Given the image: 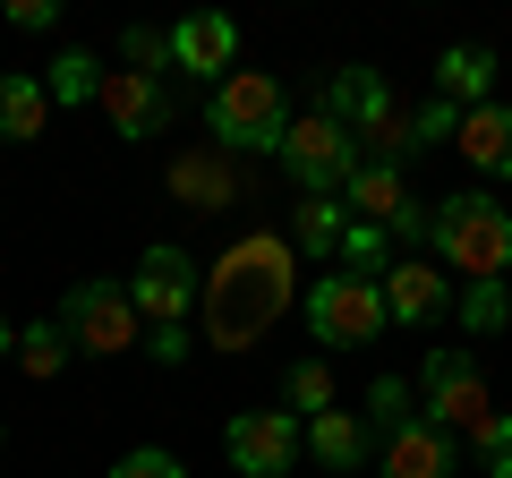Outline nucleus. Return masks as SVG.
I'll use <instances>...</instances> for the list:
<instances>
[{
  "instance_id": "nucleus-1",
  "label": "nucleus",
  "mask_w": 512,
  "mask_h": 478,
  "mask_svg": "<svg viewBox=\"0 0 512 478\" xmlns=\"http://www.w3.org/2000/svg\"><path fill=\"white\" fill-rule=\"evenodd\" d=\"M299 299V257L291 239L256 231V239H231L222 248V265L197 282V325L214 350H248L256 333H274L282 308Z\"/></svg>"
},
{
  "instance_id": "nucleus-2",
  "label": "nucleus",
  "mask_w": 512,
  "mask_h": 478,
  "mask_svg": "<svg viewBox=\"0 0 512 478\" xmlns=\"http://www.w3.org/2000/svg\"><path fill=\"white\" fill-rule=\"evenodd\" d=\"M427 248L461 282H512V205L487 188H461L427 214Z\"/></svg>"
},
{
  "instance_id": "nucleus-3",
  "label": "nucleus",
  "mask_w": 512,
  "mask_h": 478,
  "mask_svg": "<svg viewBox=\"0 0 512 478\" xmlns=\"http://www.w3.org/2000/svg\"><path fill=\"white\" fill-rule=\"evenodd\" d=\"M205 137L222 154H282V137H291V94H282V77L274 69H231L205 94Z\"/></svg>"
},
{
  "instance_id": "nucleus-4",
  "label": "nucleus",
  "mask_w": 512,
  "mask_h": 478,
  "mask_svg": "<svg viewBox=\"0 0 512 478\" xmlns=\"http://www.w3.org/2000/svg\"><path fill=\"white\" fill-rule=\"evenodd\" d=\"M60 333L77 359H120L128 342H146V316L128 299V282H69L60 299Z\"/></svg>"
},
{
  "instance_id": "nucleus-5",
  "label": "nucleus",
  "mask_w": 512,
  "mask_h": 478,
  "mask_svg": "<svg viewBox=\"0 0 512 478\" xmlns=\"http://www.w3.org/2000/svg\"><path fill=\"white\" fill-rule=\"evenodd\" d=\"M274 163L291 171V188H299V197H342V180L367 163V154H359V137H350L342 120L308 111V120H291V137H282V154H274Z\"/></svg>"
},
{
  "instance_id": "nucleus-6",
  "label": "nucleus",
  "mask_w": 512,
  "mask_h": 478,
  "mask_svg": "<svg viewBox=\"0 0 512 478\" xmlns=\"http://www.w3.org/2000/svg\"><path fill=\"white\" fill-rule=\"evenodd\" d=\"M419 410L436 427H461V436H478V427L495 419V402H487V368H478L470 350H453V342H436L419 359Z\"/></svg>"
},
{
  "instance_id": "nucleus-7",
  "label": "nucleus",
  "mask_w": 512,
  "mask_h": 478,
  "mask_svg": "<svg viewBox=\"0 0 512 478\" xmlns=\"http://www.w3.org/2000/svg\"><path fill=\"white\" fill-rule=\"evenodd\" d=\"M308 333L325 350H359L384 333V291L367 274H316L308 282Z\"/></svg>"
},
{
  "instance_id": "nucleus-8",
  "label": "nucleus",
  "mask_w": 512,
  "mask_h": 478,
  "mask_svg": "<svg viewBox=\"0 0 512 478\" xmlns=\"http://www.w3.org/2000/svg\"><path fill=\"white\" fill-rule=\"evenodd\" d=\"M222 453H231L239 478H291V461L308 453V419H291V410H239L222 427Z\"/></svg>"
},
{
  "instance_id": "nucleus-9",
  "label": "nucleus",
  "mask_w": 512,
  "mask_h": 478,
  "mask_svg": "<svg viewBox=\"0 0 512 478\" xmlns=\"http://www.w3.org/2000/svg\"><path fill=\"white\" fill-rule=\"evenodd\" d=\"M197 265H188V248H171V239H154L146 257H137V274H128V299H137V316H146V333L163 325H188V308H197Z\"/></svg>"
},
{
  "instance_id": "nucleus-10",
  "label": "nucleus",
  "mask_w": 512,
  "mask_h": 478,
  "mask_svg": "<svg viewBox=\"0 0 512 478\" xmlns=\"http://www.w3.org/2000/svg\"><path fill=\"white\" fill-rule=\"evenodd\" d=\"M94 111H103V120L128 137V146H146V137H163L171 120H180V94H171V77L103 69V94H94Z\"/></svg>"
},
{
  "instance_id": "nucleus-11",
  "label": "nucleus",
  "mask_w": 512,
  "mask_h": 478,
  "mask_svg": "<svg viewBox=\"0 0 512 478\" xmlns=\"http://www.w3.org/2000/svg\"><path fill=\"white\" fill-rule=\"evenodd\" d=\"M376 291H384V325H402V333H427L453 316V274L436 257H393Z\"/></svg>"
},
{
  "instance_id": "nucleus-12",
  "label": "nucleus",
  "mask_w": 512,
  "mask_h": 478,
  "mask_svg": "<svg viewBox=\"0 0 512 478\" xmlns=\"http://www.w3.org/2000/svg\"><path fill=\"white\" fill-rule=\"evenodd\" d=\"M376 470L384 478H461V444H453V427L410 410L393 436H376Z\"/></svg>"
},
{
  "instance_id": "nucleus-13",
  "label": "nucleus",
  "mask_w": 512,
  "mask_h": 478,
  "mask_svg": "<svg viewBox=\"0 0 512 478\" xmlns=\"http://www.w3.org/2000/svg\"><path fill=\"white\" fill-rule=\"evenodd\" d=\"M342 205H359V222H376V231H402V239L427 231V214L410 205V188H402V163H359V171L342 180Z\"/></svg>"
},
{
  "instance_id": "nucleus-14",
  "label": "nucleus",
  "mask_w": 512,
  "mask_h": 478,
  "mask_svg": "<svg viewBox=\"0 0 512 478\" xmlns=\"http://www.w3.org/2000/svg\"><path fill=\"white\" fill-rule=\"evenodd\" d=\"M171 69L205 77V86H222V77L239 69V26L222 18V9H197V18L171 26Z\"/></svg>"
},
{
  "instance_id": "nucleus-15",
  "label": "nucleus",
  "mask_w": 512,
  "mask_h": 478,
  "mask_svg": "<svg viewBox=\"0 0 512 478\" xmlns=\"http://www.w3.org/2000/svg\"><path fill=\"white\" fill-rule=\"evenodd\" d=\"M453 146H461V163L478 171V180H512V103H478V111H461V129H453Z\"/></svg>"
},
{
  "instance_id": "nucleus-16",
  "label": "nucleus",
  "mask_w": 512,
  "mask_h": 478,
  "mask_svg": "<svg viewBox=\"0 0 512 478\" xmlns=\"http://www.w3.org/2000/svg\"><path fill=\"white\" fill-rule=\"evenodd\" d=\"M43 129H52V94H43V77L0 69V146H35Z\"/></svg>"
},
{
  "instance_id": "nucleus-17",
  "label": "nucleus",
  "mask_w": 512,
  "mask_h": 478,
  "mask_svg": "<svg viewBox=\"0 0 512 478\" xmlns=\"http://www.w3.org/2000/svg\"><path fill=\"white\" fill-rule=\"evenodd\" d=\"M487 86H495V52H487V43H444V52H436V94L453 111H478Z\"/></svg>"
},
{
  "instance_id": "nucleus-18",
  "label": "nucleus",
  "mask_w": 512,
  "mask_h": 478,
  "mask_svg": "<svg viewBox=\"0 0 512 478\" xmlns=\"http://www.w3.org/2000/svg\"><path fill=\"white\" fill-rule=\"evenodd\" d=\"M171 197L180 205H205V214H214V205H239V171H231V154H180V163H171Z\"/></svg>"
},
{
  "instance_id": "nucleus-19",
  "label": "nucleus",
  "mask_w": 512,
  "mask_h": 478,
  "mask_svg": "<svg viewBox=\"0 0 512 478\" xmlns=\"http://www.w3.org/2000/svg\"><path fill=\"white\" fill-rule=\"evenodd\" d=\"M308 453L325 461V470H359V461L376 453V436H367V419H359V410H342V402H333L325 419H308Z\"/></svg>"
},
{
  "instance_id": "nucleus-20",
  "label": "nucleus",
  "mask_w": 512,
  "mask_h": 478,
  "mask_svg": "<svg viewBox=\"0 0 512 478\" xmlns=\"http://www.w3.org/2000/svg\"><path fill=\"white\" fill-rule=\"evenodd\" d=\"M342 248V197H299L291 205V257H333Z\"/></svg>"
},
{
  "instance_id": "nucleus-21",
  "label": "nucleus",
  "mask_w": 512,
  "mask_h": 478,
  "mask_svg": "<svg viewBox=\"0 0 512 478\" xmlns=\"http://www.w3.org/2000/svg\"><path fill=\"white\" fill-rule=\"evenodd\" d=\"M282 410H291V419H325V410H333V368H325V350L282 368Z\"/></svg>"
},
{
  "instance_id": "nucleus-22",
  "label": "nucleus",
  "mask_w": 512,
  "mask_h": 478,
  "mask_svg": "<svg viewBox=\"0 0 512 478\" xmlns=\"http://www.w3.org/2000/svg\"><path fill=\"white\" fill-rule=\"evenodd\" d=\"M43 94H52L60 111H94V94H103V60H94V52H60Z\"/></svg>"
},
{
  "instance_id": "nucleus-23",
  "label": "nucleus",
  "mask_w": 512,
  "mask_h": 478,
  "mask_svg": "<svg viewBox=\"0 0 512 478\" xmlns=\"http://www.w3.org/2000/svg\"><path fill=\"white\" fill-rule=\"evenodd\" d=\"M69 359H77V350H69V333H60V316H43V325H26V333H18V368H26V376H43V385H52Z\"/></svg>"
},
{
  "instance_id": "nucleus-24",
  "label": "nucleus",
  "mask_w": 512,
  "mask_h": 478,
  "mask_svg": "<svg viewBox=\"0 0 512 478\" xmlns=\"http://www.w3.org/2000/svg\"><path fill=\"white\" fill-rule=\"evenodd\" d=\"M410 410H419V385H410V376H376V385H367V436H393V427L410 419Z\"/></svg>"
},
{
  "instance_id": "nucleus-25",
  "label": "nucleus",
  "mask_w": 512,
  "mask_h": 478,
  "mask_svg": "<svg viewBox=\"0 0 512 478\" xmlns=\"http://www.w3.org/2000/svg\"><path fill=\"white\" fill-rule=\"evenodd\" d=\"M504 282H461V333L470 342H487V333H504Z\"/></svg>"
},
{
  "instance_id": "nucleus-26",
  "label": "nucleus",
  "mask_w": 512,
  "mask_h": 478,
  "mask_svg": "<svg viewBox=\"0 0 512 478\" xmlns=\"http://www.w3.org/2000/svg\"><path fill=\"white\" fill-rule=\"evenodd\" d=\"M120 60L146 77H171V35L163 26H120Z\"/></svg>"
},
{
  "instance_id": "nucleus-27",
  "label": "nucleus",
  "mask_w": 512,
  "mask_h": 478,
  "mask_svg": "<svg viewBox=\"0 0 512 478\" xmlns=\"http://www.w3.org/2000/svg\"><path fill=\"white\" fill-rule=\"evenodd\" d=\"M470 444H478V470H487V478H512V410H495Z\"/></svg>"
},
{
  "instance_id": "nucleus-28",
  "label": "nucleus",
  "mask_w": 512,
  "mask_h": 478,
  "mask_svg": "<svg viewBox=\"0 0 512 478\" xmlns=\"http://www.w3.org/2000/svg\"><path fill=\"white\" fill-rule=\"evenodd\" d=\"M111 478H188V461H180V453H163V444H137V453L111 461Z\"/></svg>"
},
{
  "instance_id": "nucleus-29",
  "label": "nucleus",
  "mask_w": 512,
  "mask_h": 478,
  "mask_svg": "<svg viewBox=\"0 0 512 478\" xmlns=\"http://www.w3.org/2000/svg\"><path fill=\"white\" fill-rule=\"evenodd\" d=\"M453 129H461V111L436 94L427 111H410V154H419V146H453Z\"/></svg>"
},
{
  "instance_id": "nucleus-30",
  "label": "nucleus",
  "mask_w": 512,
  "mask_h": 478,
  "mask_svg": "<svg viewBox=\"0 0 512 478\" xmlns=\"http://www.w3.org/2000/svg\"><path fill=\"white\" fill-rule=\"evenodd\" d=\"M146 350H154V368H180V359H188V325H163V333H146Z\"/></svg>"
},
{
  "instance_id": "nucleus-31",
  "label": "nucleus",
  "mask_w": 512,
  "mask_h": 478,
  "mask_svg": "<svg viewBox=\"0 0 512 478\" xmlns=\"http://www.w3.org/2000/svg\"><path fill=\"white\" fill-rule=\"evenodd\" d=\"M52 18H60V0H18V9H9V26H18V35H43Z\"/></svg>"
},
{
  "instance_id": "nucleus-32",
  "label": "nucleus",
  "mask_w": 512,
  "mask_h": 478,
  "mask_svg": "<svg viewBox=\"0 0 512 478\" xmlns=\"http://www.w3.org/2000/svg\"><path fill=\"white\" fill-rule=\"evenodd\" d=\"M0 359H18V333H9V316H0Z\"/></svg>"
},
{
  "instance_id": "nucleus-33",
  "label": "nucleus",
  "mask_w": 512,
  "mask_h": 478,
  "mask_svg": "<svg viewBox=\"0 0 512 478\" xmlns=\"http://www.w3.org/2000/svg\"><path fill=\"white\" fill-rule=\"evenodd\" d=\"M504 316H512V282H504Z\"/></svg>"
},
{
  "instance_id": "nucleus-34",
  "label": "nucleus",
  "mask_w": 512,
  "mask_h": 478,
  "mask_svg": "<svg viewBox=\"0 0 512 478\" xmlns=\"http://www.w3.org/2000/svg\"><path fill=\"white\" fill-rule=\"evenodd\" d=\"M0 453H9V427H0Z\"/></svg>"
}]
</instances>
